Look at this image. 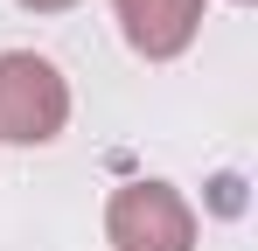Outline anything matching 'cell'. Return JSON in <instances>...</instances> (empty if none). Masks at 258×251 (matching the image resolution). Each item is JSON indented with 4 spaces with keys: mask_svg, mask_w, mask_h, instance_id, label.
I'll return each mask as SVG.
<instances>
[{
    "mask_svg": "<svg viewBox=\"0 0 258 251\" xmlns=\"http://www.w3.org/2000/svg\"><path fill=\"white\" fill-rule=\"evenodd\" d=\"M70 119V84L63 70L35 56V49H7L0 56V140H14V147H42L56 140Z\"/></svg>",
    "mask_w": 258,
    "mask_h": 251,
    "instance_id": "obj_1",
    "label": "cell"
},
{
    "mask_svg": "<svg viewBox=\"0 0 258 251\" xmlns=\"http://www.w3.org/2000/svg\"><path fill=\"white\" fill-rule=\"evenodd\" d=\"M112 251H196V209L168 181H126L105 209Z\"/></svg>",
    "mask_w": 258,
    "mask_h": 251,
    "instance_id": "obj_2",
    "label": "cell"
},
{
    "mask_svg": "<svg viewBox=\"0 0 258 251\" xmlns=\"http://www.w3.org/2000/svg\"><path fill=\"white\" fill-rule=\"evenodd\" d=\"M112 7H119L126 42L147 56V63L181 56V49L196 42V28H203V0H112Z\"/></svg>",
    "mask_w": 258,
    "mask_h": 251,
    "instance_id": "obj_3",
    "label": "cell"
},
{
    "mask_svg": "<svg viewBox=\"0 0 258 251\" xmlns=\"http://www.w3.org/2000/svg\"><path fill=\"white\" fill-rule=\"evenodd\" d=\"M21 7H35V14H63V7H77V0H21Z\"/></svg>",
    "mask_w": 258,
    "mask_h": 251,
    "instance_id": "obj_4",
    "label": "cell"
}]
</instances>
